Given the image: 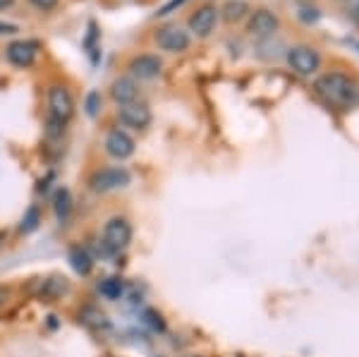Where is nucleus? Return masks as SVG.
<instances>
[{"instance_id":"dca6fc26","label":"nucleus","mask_w":359,"mask_h":357,"mask_svg":"<svg viewBox=\"0 0 359 357\" xmlns=\"http://www.w3.org/2000/svg\"><path fill=\"white\" fill-rule=\"evenodd\" d=\"M69 264H72V269L79 276L91 274V267H94V262H91L89 252L82 250V247H72V250H69Z\"/></svg>"},{"instance_id":"20e7f679","label":"nucleus","mask_w":359,"mask_h":357,"mask_svg":"<svg viewBox=\"0 0 359 357\" xmlns=\"http://www.w3.org/2000/svg\"><path fill=\"white\" fill-rule=\"evenodd\" d=\"M287 62L292 65L294 72L299 74H314L321 67V55L311 46H292L287 50Z\"/></svg>"},{"instance_id":"f8f14e48","label":"nucleus","mask_w":359,"mask_h":357,"mask_svg":"<svg viewBox=\"0 0 359 357\" xmlns=\"http://www.w3.org/2000/svg\"><path fill=\"white\" fill-rule=\"evenodd\" d=\"M161 70H163V62L151 53L137 55L130 60V72H132V77H137V79H156L161 74Z\"/></svg>"},{"instance_id":"412c9836","label":"nucleus","mask_w":359,"mask_h":357,"mask_svg":"<svg viewBox=\"0 0 359 357\" xmlns=\"http://www.w3.org/2000/svg\"><path fill=\"white\" fill-rule=\"evenodd\" d=\"M101 94H98V91H91L89 96H86V113L91 115V118H94V115L98 113V108H101Z\"/></svg>"},{"instance_id":"4be33fe9","label":"nucleus","mask_w":359,"mask_h":357,"mask_svg":"<svg viewBox=\"0 0 359 357\" xmlns=\"http://www.w3.org/2000/svg\"><path fill=\"white\" fill-rule=\"evenodd\" d=\"M318 17H321V13L316 8H299V20L304 25H314V22H318Z\"/></svg>"},{"instance_id":"4468645a","label":"nucleus","mask_w":359,"mask_h":357,"mask_svg":"<svg viewBox=\"0 0 359 357\" xmlns=\"http://www.w3.org/2000/svg\"><path fill=\"white\" fill-rule=\"evenodd\" d=\"M67 290H69L67 278H62V276H50V278L41 281V290H39V297L46 300V302H53V300H57V297L65 295Z\"/></svg>"},{"instance_id":"1a4fd4ad","label":"nucleus","mask_w":359,"mask_h":357,"mask_svg":"<svg viewBox=\"0 0 359 357\" xmlns=\"http://www.w3.org/2000/svg\"><path fill=\"white\" fill-rule=\"evenodd\" d=\"M120 120H123L125 125H130V128L144 130L151 125V108L139 101L125 103V106H120Z\"/></svg>"},{"instance_id":"393cba45","label":"nucleus","mask_w":359,"mask_h":357,"mask_svg":"<svg viewBox=\"0 0 359 357\" xmlns=\"http://www.w3.org/2000/svg\"><path fill=\"white\" fill-rule=\"evenodd\" d=\"M144 316H147V324L151 326V329H156V331H163V321H161V316H158V314L149 309V312L144 314Z\"/></svg>"},{"instance_id":"0eeeda50","label":"nucleus","mask_w":359,"mask_h":357,"mask_svg":"<svg viewBox=\"0 0 359 357\" xmlns=\"http://www.w3.org/2000/svg\"><path fill=\"white\" fill-rule=\"evenodd\" d=\"M189 41H192V39H189V32H184V29L177 25H170L156 34L158 48L168 50V53H182V50L189 48Z\"/></svg>"},{"instance_id":"a878e982","label":"nucleus","mask_w":359,"mask_h":357,"mask_svg":"<svg viewBox=\"0 0 359 357\" xmlns=\"http://www.w3.org/2000/svg\"><path fill=\"white\" fill-rule=\"evenodd\" d=\"M29 3H32L34 8L43 10V13H48V10H53L57 5V0H29Z\"/></svg>"},{"instance_id":"cd10ccee","label":"nucleus","mask_w":359,"mask_h":357,"mask_svg":"<svg viewBox=\"0 0 359 357\" xmlns=\"http://www.w3.org/2000/svg\"><path fill=\"white\" fill-rule=\"evenodd\" d=\"M8 297H10V290L5 285H0V307H3V304H8Z\"/></svg>"},{"instance_id":"2eb2a0df","label":"nucleus","mask_w":359,"mask_h":357,"mask_svg":"<svg viewBox=\"0 0 359 357\" xmlns=\"http://www.w3.org/2000/svg\"><path fill=\"white\" fill-rule=\"evenodd\" d=\"M218 15L223 17V22H228V25H235V22L245 20L249 15V5L245 0H228V3L223 5L221 10H218Z\"/></svg>"},{"instance_id":"aec40b11","label":"nucleus","mask_w":359,"mask_h":357,"mask_svg":"<svg viewBox=\"0 0 359 357\" xmlns=\"http://www.w3.org/2000/svg\"><path fill=\"white\" fill-rule=\"evenodd\" d=\"M36 226H39V211H36V206H32V209L27 211V216L22 218V233H32Z\"/></svg>"},{"instance_id":"b1692460","label":"nucleus","mask_w":359,"mask_h":357,"mask_svg":"<svg viewBox=\"0 0 359 357\" xmlns=\"http://www.w3.org/2000/svg\"><path fill=\"white\" fill-rule=\"evenodd\" d=\"M184 3H187V0H170V3H165V5H163V8H161V10H158V13H156V15H158V17H165V15L175 13V10H177V8H182V5H184Z\"/></svg>"},{"instance_id":"39448f33","label":"nucleus","mask_w":359,"mask_h":357,"mask_svg":"<svg viewBox=\"0 0 359 357\" xmlns=\"http://www.w3.org/2000/svg\"><path fill=\"white\" fill-rule=\"evenodd\" d=\"M130 180L132 177L125 168H103L91 175L89 185L94 192H113V189L130 185Z\"/></svg>"},{"instance_id":"9b49d317","label":"nucleus","mask_w":359,"mask_h":357,"mask_svg":"<svg viewBox=\"0 0 359 357\" xmlns=\"http://www.w3.org/2000/svg\"><path fill=\"white\" fill-rule=\"evenodd\" d=\"M106 151L111 154L113 159H130L135 154V140H132L127 132L123 130H111L106 137Z\"/></svg>"},{"instance_id":"423d86ee","label":"nucleus","mask_w":359,"mask_h":357,"mask_svg":"<svg viewBox=\"0 0 359 357\" xmlns=\"http://www.w3.org/2000/svg\"><path fill=\"white\" fill-rule=\"evenodd\" d=\"M218 17L221 15H218V8L213 3L201 5V8H196L192 17H189V32L196 34L199 39L211 36V32L218 25Z\"/></svg>"},{"instance_id":"9d476101","label":"nucleus","mask_w":359,"mask_h":357,"mask_svg":"<svg viewBox=\"0 0 359 357\" xmlns=\"http://www.w3.org/2000/svg\"><path fill=\"white\" fill-rule=\"evenodd\" d=\"M36 53L39 46L34 41H13L5 48V55L15 67H32L34 60H36Z\"/></svg>"},{"instance_id":"f257e3e1","label":"nucleus","mask_w":359,"mask_h":357,"mask_svg":"<svg viewBox=\"0 0 359 357\" xmlns=\"http://www.w3.org/2000/svg\"><path fill=\"white\" fill-rule=\"evenodd\" d=\"M314 89L328 103H335V106H350V103H355V96H357L355 82H350V77H345V74H340V72L321 74L314 82Z\"/></svg>"},{"instance_id":"c85d7f7f","label":"nucleus","mask_w":359,"mask_h":357,"mask_svg":"<svg viewBox=\"0 0 359 357\" xmlns=\"http://www.w3.org/2000/svg\"><path fill=\"white\" fill-rule=\"evenodd\" d=\"M15 5V0H0V10H5V8H13Z\"/></svg>"},{"instance_id":"c756f323","label":"nucleus","mask_w":359,"mask_h":357,"mask_svg":"<svg viewBox=\"0 0 359 357\" xmlns=\"http://www.w3.org/2000/svg\"><path fill=\"white\" fill-rule=\"evenodd\" d=\"M184 357H196V355H184Z\"/></svg>"},{"instance_id":"6e6552de","label":"nucleus","mask_w":359,"mask_h":357,"mask_svg":"<svg viewBox=\"0 0 359 357\" xmlns=\"http://www.w3.org/2000/svg\"><path fill=\"white\" fill-rule=\"evenodd\" d=\"M280 27V20L271 13V10H257L252 17H249V25L247 32L249 36H257V39H271Z\"/></svg>"},{"instance_id":"f03ea898","label":"nucleus","mask_w":359,"mask_h":357,"mask_svg":"<svg viewBox=\"0 0 359 357\" xmlns=\"http://www.w3.org/2000/svg\"><path fill=\"white\" fill-rule=\"evenodd\" d=\"M132 240V226L125 218H111L103 228V247L108 252H123Z\"/></svg>"},{"instance_id":"bb28decb","label":"nucleus","mask_w":359,"mask_h":357,"mask_svg":"<svg viewBox=\"0 0 359 357\" xmlns=\"http://www.w3.org/2000/svg\"><path fill=\"white\" fill-rule=\"evenodd\" d=\"M20 32V27L17 25H8V22H0V36H3V34H17Z\"/></svg>"},{"instance_id":"a211bd4d","label":"nucleus","mask_w":359,"mask_h":357,"mask_svg":"<svg viewBox=\"0 0 359 357\" xmlns=\"http://www.w3.org/2000/svg\"><path fill=\"white\" fill-rule=\"evenodd\" d=\"M82 321L89 326H94V329H106L108 326V316L96 307H84L82 309Z\"/></svg>"},{"instance_id":"f3484780","label":"nucleus","mask_w":359,"mask_h":357,"mask_svg":"<svg viewBox=\"0 0 359 357\" xmlns=\"http://www.w3.org/2000/svg\"><path fill=\"white\" fill-rule=\"evenodd\" d=\"M98 290H101V295L106 297V300H120L125 292V285L120 278H106L101 285H98Z\"/></svg>"},{"instance_id":"5701e85b","label":"nucleus","mask_w":359,"mask_h":357,"mask_svg":"<svg viewBox=\"0 0 359 357\" xmlns=\"http://www.w3.org/2000/svg\"><path fill=\"white\" fill-rule=\"evenodd\" d=\"M345 13H347V20L359 25V0H345Z\"/></svg>"},{"instance_id":"7ed1b4c3","label":"nucleus","mask_w":359,"mask_h":357,"mask_svg":"<svg viewBox=\"0 0 359 357\" xmlns=\"http://www.w3.org/2000/svg\"><path fill=\"white\" fill-rule=\"evenodd\" d=\"M48 108H50V118L57 123L65 125L69 118L74 115V99L65 86L55 84L48 89Z\"/></svg>"},{"instance_id":"6ab92c4d","label":"nucleus","mask_w":359,"mask_h":357,"mask_svg":"<svg viewBox=\"0 0 359 357\" xmlns=\"http://www.w3.org/2000/svg\"><path fill=\"white\" fill-rule=\"evenodd\" d=\"M69 209H72V199H69V192L67 189H57L55 194V214L60 221H65L69 216Z\"/></svg>"},{"instance_id":"ddd939ff","label":"nucleus","mask_w":359,"mask_h":357,"mask_svg":"<svg viewBox=\"0 0 359 357\" xmlns=\"http://www.w3.org/2000/svg\"><path fill=\"white\" fill-rule=\"evenodd\" d=\"M111 96L115 103H120V106L135 103L139 96V84L132 77H120V79H115L111 86Z\"/></svg>"}]
</instances>
